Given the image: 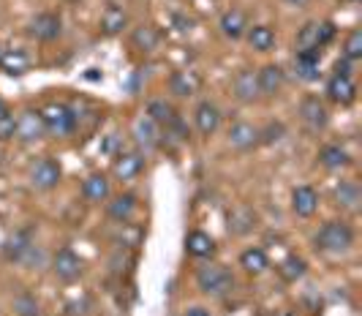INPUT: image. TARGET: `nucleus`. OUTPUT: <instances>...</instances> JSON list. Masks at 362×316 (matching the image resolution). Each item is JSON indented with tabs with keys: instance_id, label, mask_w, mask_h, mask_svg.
Instances as JSON below:
<instances>
[{
	"instance_id": "obj_1",
	"label": "nucleus",
	"mask_w": 362,
	"mask_h": 316,
	"mask_svg": "<svg viewBox=\"0 0 362 316\" xmlns=\"http://www.w3.org/2000/svg\"><path fill=\"white\" fill-rule=\"evenodd\" d=\"M316 248L325 254H346L354 245V229L346 221H327L319 232H316Z\"/></svg>"
},
{
	"instance_id": "obj_2",
	"label": "nucleus",
	"mask_w": 362,
	"mask_h": 316,
	"mask_svg": "<svg viewBox=\"0 0 362 316\" xmlns=\"http://www.w3.org/2000/svg\"><path fill=\"white\" fill-rule=\"evenodd\" d=\"M197 286L207 298H226L235 289V276L223 264H202L197 270Z\"/></svg>"
},
{
	"instance_id": "obj_3",
	"label": "nucleus",
	"mask_w": 362,
	"mask_h": 316,
	"mask_svg": "<svg viewBox=\"0 0 362 316\" xmlns=\"http://www.w3.org/2000/svg\"><path fill=\"white\" fill-rule=\"evenodd\" d=\"M41 112V120H44V131H47V136H52V139H69L74 131H76V115H74L71 107H66V104H47Z\"/></svg>"
},
{
	"instance_id": "obj_4",
	"label": "nucleus",
	"mask_w": 362,
	"mask_h": 316,
	"mask_svg": "<svg viewBox=\"0 0 362 316\" xmlns=\"http://www.w3.org/2000/svg\"><path fill=\"white\" fill-rule=\"evenodd\" d=\"M28 180L36 191H52L63 180V169H60V164L54 161L52 156H44V158L33 161V167L28 172Z\"/></svg>"
},
{
	"instance_id": "obj_5",
	"label": "nucleus",
	"mask_w": 362,
	"mask_h": 316,
	"mask_svg": "<svg viewBox=\"0 0 362 316\" xmlns=\"http://www.w3.org/2000/svg\"><path fill=\"white\" fill-rule=\"evenodd\" d=\"M44 136H47V131H44V120H41L38 110H22L14 117V136L11 139L30 145V142H38Z\"/></svg>"
},
{
	"instance_id": "obj_6",
	"label": "nucleus",
	"mask_w": 362,
	"mask_h": 316,
	"mask_svg": "<svg viewBox=\"0 0 362 316\" xmlns=\"http://www.w3.org/2000/svg\"><path fill=\"white\" fill-rule=\"evenodd\" d=\"M52 273L57 281L74 283V281L82 279V273H85V259L79 254H74L71 248H60L52 257Z\"/></svg>"
},
{
	"instance_id": "obj_7",
	"label": "nucleus",
	"mask_w": 362,
	"mask_h": 316,
	"mask_svg": "<svg viewBox=\"0 0 362 316\" xmlns=\"http://www.w3.org/2000/svg\"><path fill=\"white\" fill-rule=\"evenodd\" d=\"M300 117H303L305 129L313 131V134H319V131H325L329 126V110H327L325 101L313 93H308L300 101Z\"/></svg>"
},
{
	"instance_id": "obj_8",
	"label": "nucleus",
	"mask_w": 362,
	"mask_h": 316,
	"mask_svg": "<svg viewBox=\"0 0 362 316\" xmlns=\"http://www.w3.org/2000/svg\"><path fill=\"white\" fill-rule=\"evenodd\" d=\"M322 57H325V49H300V52H294V60H291L294 76L303 79V82H316L322 76Z\"/></svg>"
},
{
	"instance_id": "obj_9",
	"label": "nucleus",
	"mask_w": 362,
	"mask_h": 316,
	"mask_svg": "<svg viewBox=\"0 0 362 316\" xmlns=\"http://www.w3.org/2000/svg\"><path fill=\"white\" fill-rule=\"evenodd\" d=\"M63 33V19L52 11H41L28 22V36L36 41H57Z\"/></svg>"
},
{
	"instance_id": "obj_10",
	"label": "nucleus",
	"mask_w": 362,
	"mask_h": 316,
	"mask_svg": "<svg viewBox=\"0 0 362 316\" xmlns=\"http://www.w3.org/2000/svg\"><path fill=\"white\" fill-rule=\"evenodd\" d=\"M142 169H145V156L139 153V150H128V153H117L115 156V164H112V175L117 177V180H123V183H131V180H136L139 175H142Z\"/></svg>"
},
{
	"instance_id": "obj_11",
	"label": "nucleus",
	"mask_w": 362,
	"mask_h": 316,
	"mask_svg": "<svg viewBox=\"0 0 362 316\" xmlns=\"http://www.w3.org/2000/svg\"><path fill=\"white\" fill-rule=\"evenodd\" d=\"M325 93L332 104H338V107H351V104L357 101V85H354V79H351V76H335L332 74L329 79H327Z\"/></svg>"
},
{
	"instance_id": "obj_12",
	"label": "nucleus",
	"mask_w": 362,
	"mask_h": 316,
	"mask_svg": "<svg viewBox=\"0 0 362 316\" xmlns=\"http://www.w3.org/2000/svg\"><path fill=\"white\" fill-rule=\"evenodd\" d=\"M232 95H235L240 104H254L259 98V79H256L254 69H240L232 79Z\"/></svg>"
},
{
	"instance_id": "obj_13",
	"label": "nucleus",
	"mask_w": 362,
	"mask_h": 316,
	"mask_svg": "<svg viewBox=\"0 0 362 316\" xmlns=\"http://www.w3.org/2000/svg\"><path fill=\"white\" fill-rule=\"evenodd\" d=\"M131 136H134V142H136L142 150H153V148H158L161 126L153 123L147 115H139V117L134 120V126H131Z\"/></svg>"
},
{
	"instance_id": "obj_14",
	"label": "nucleus",
	"mask_w": 362,
	"mask_h": 316,
	"mask_svg": "<svg viewBox=\"0 0 362 316\" xmlns=\"http://www.w3.org/2000/svg\"><path fill=\"white\" fill-rule=\"evenodd\" d=\"M319 210V191L313 186H297L291 191V213L297 218H310Z\"/></svg>"
},
{
	"instance_id": "obj_15",
	"label": "nucleus",
	"mask_w": 362,
	"mask_h": 316,
	"mask_svg": "<svg viewBox=\"0 0 362 316\" xmlns=\"http://www.w3.org/2000/svg\"><path fill=\"white\" fill-rule=\"evenodd\" d=\"M226 142L235 150H251L254 145H259V126L248 123V120H237L232 123V129L226 131Z\"/></svg>"
},
{
	"instance_id": "obj_16",
	"label": "nucleus",
	"mask_w": 362,
	"mask_h": 316,
	"mask_svg": "<svg viewBox=\"0 0 362 316\" xmlns=\"http://www.w3.org/2000/svg\"><path fill=\"white\" fill-rule=\"evenodd\" d=\"M256 79H259V93L272 98L284 90V82H286V71L278 66V63H267L256 71Z\"/></svg>"
},
{
	"instance_id": "obj_17",
	"label": "nucleus",
	"mask_w": 362,
	"mask_h": 316,
	"mask_svg": "<svg viewBox=\"0 0 362 316\" xmlns=\"http://www.w3.org/2000/svg\"><path fill=\"white\" fill-rule=\"evenodd\" d=\"M221 120H223V115L213 101H199V107L194 110V123H197L202 136H213L221 129Z\"/></svg>"
},
{
	"instance_id": "obj_18",
	"label": "nucleus",
	"mask_w": 362,
	"mask_h": 316,
	"mask_svg": "<svg viewBox=\"0 0 362 316\" xmlns=\"http://www.w3.org/2000/svg\"><path fill=\"white\" fill-rule=\"evenodd\" d=\"M256 221H259V218H256L254 207L237 205V207H232V210H229V216H226V229H229V235L243 238V235L254 232Z\"/></svg>"
},
{
	"instance_id": "obj_19",
	"label": "nucleus",
	"mask_w": 362,
	"mask_h": 316,
	"mask_svg": "<svg viewBox=\"0 0 362 316\" xmlns=\"http://www.w3.org/2000/svg\"><path fill=\"white\" fill-rule=\"evenodd\" d=\"M169 93L177 95V98H191V95L199 93L202 88V76L197 71H172L169 74Z\"/></svg>"
},
{
	"instance_id": "obj_20",
	"label": "nucleus",
	"mask_w": 362,
	"mask_h": 316,
	"mask_svg": "<svg viewBox=\"0 0 362 316\" xmlns=\"http://www.w3.org/2000/svg\"><path fill=\"white\" fill-rule=\"evenodd\" d=\"M0 71L8 76H25L30 71V55L19 47L0 49Z\"/></svg>"
},
{
	"instance_id": "obj_21",
	"label": "nucleus",
	"mask_w": 362,
	"mask_h": 316,
	"mask_svg": "<svg viewBox=\"0 0 362 316\" xmlns=\"http://www.w3.org/2000/svg\"><path fill=\"white\" fill-rule=\"evenodd\" d=\"M332 199H335V205L346 210V213H357L362 205V191H360V183L357 180H341L335 191H332Z\"/></svg>"
},
{
	"instance_id": "obj_22",
	"label": "nucleus",
	"mask_w": 362,
	"mask_h": 316,
	"mask_svg": "<svg viewBox=\"0 0 362 316\" xmlns=\"http://www.w3.org/2000/svg\"><path fill=\"white\" fill-rule=\"evenodd\" d=\"M112 188H109V177L104 172H93L85 177L82 183V199L90 202V205H98V202H107Z\"/></svg>"
},
{
	"instance_id": "obj_23",
	"label": "nucleus",
	"mask_w": 362,
	"mask_h": 316,
	"mask_svg": "<svg viewBox=\"0 0 362 316\" xmlns=\"http://www.w3.org/2000/svg\"><path fill=\"white\" fill-rule=\"evenodd\" d=\"M218 28H221V33L229 38V41H237V38L245 36V30H248V17H245L243 8H229V11L221 14Z\"/></svg>"
},
{
	"instance_id": "obj_24",
	"label": "nucleus",
	"mask_w": 362,
	"mask_h": 316,
	"mask_svg": "<svg viewBox=\"0 0 362 316\" xmlns=\"http://www.w3.org/2000/svg\"><path fill=\"white\" fill-rule=\"evenodd\" d=\"M136 207H139L136 197H134L131 191H126V194L112 197V202H107V216L112 218V221H117V223H128L131 218H134Z\"/></svg>"
},
{
	"instance_id": "obj_25",
	"label": "nucleus",
	"mask_w": 362,
	"mask_h": 316,
	"mask_svg": "<svg viewBox=\"0 0 362 316\" xmlns=\"http://www.w3.org/2000/svg\"><path fill=\"white\" fill-rule=\"evenodd\" d=\"M185 254L194 257V259H207V257H213V254H216V240H213V235H207V232H202V229L188 232V235H185Z\"/></svg>"
},
{
	"instance_id": "obj_26",
	"label": "nucleus",
	"mask_w": 362,
	"mask_h": 316,
	"mask_svg": "<svg viewBox=\"0 0 362 316\" xmlns=\"http://www.w3.org/2000/svg\"><path fill=\"white\" fill-rule=\"evenodd\" d=\"M128 28V11L120 6H107L101 14V33L104 36H120Z\"/></svg>"
},
{
	"instance_id": "obj_27",
	"label": "nucleus",
	"mask_w": 362,
	"mask_h": 316,
	"mask_svg": "<svg viewBox=\"0 0 362 316\" xmlns=\"http://www.w3.org/2000/svg\"><path fill=\"white\" fill-rule=\"evenodd\" d=\"M319 164L325 169H344L351 164V156H349V150L344 145H338V142H329L325 148L319 150Z\"/></svg>"
},
{
	"instance_id": "obj_28",
	"label": "nucleus",
	"mask_w": 362,
	"mask_h": 316,
	"mask_svg": "<svg viewBox=\"0 0 362 316\" xmlns=\"http://www.w3.org/2000/svg\"><path fill=\"white\" fill-rule=\"evenodd\" d=\"M245 38H248V47L254 52H272L275 49V30L270 25H254L245 30Z\"/></svg>"
},
{
	"instance_id": "obj_29",
	"label": "nucleus",
	"mask_w": 362,
	"mask_h": 316,
	"mask_svg": "<svg viewBox=\"0 0 362 316\" xmlns=\"http://www.w3.org/2000/svg\"><path fill=\"white\" fill-rule=\"evenodd\" d=\"M240 267L248 273V276H262L267 267H270V259H267V254H264V248H245L243 254H240Z\"/></svg>"
},
{
	"instance_id": "obj_30",
	"label": "nucleus",
	"mask_w": 362,
	"mask_h": 316,
	"mask_svg": "<svg viewBox=\"0 0 362 316\" xmlns=\"http://www.w3.org/2000/svg\"><path fill=\"white\" fill-rule=\"evenodd\" d=\"M131 44H134V49H139V52H156L158 44H161V33H158L153 25H139V28H134V33H131Z\"/></svg>"
},
{
	"instance_id": "obj_31",
	"label": "nucleus",
	"mask_w": 362,
	"mask_h": 316,
	"mask_svg": "<svg viewBox=\"0 0 362 316\" xmlns=\"http://www.w3.org/2000/svg\"><path fill=\"white\" fill-rule=\"evenodd\" d=\"M305 273H308V262L303 257H297V254H291V257H286L278 264V276L286 283H297L300 279H305Z\"/></svg>"
},
{
	"instance_id": "obj_32",
	"label": "nucleus",
	"mask_w": 362,
	"mask_h": 316,
	"mask_svg": "<svg viewBox=\"0 0 362 316\" xmlns=\"http://www.w3.org/2000/svg\"><path fill=\"white\" fill-rule=\"evenodd\" d=\"M33 245L28 232H14L8 240L3 242V257L8 262H22V257L28 254V248Z\"/></svg>"
},
{
	"instance_id": "obj_33",
	"label": "nucleus",
	"mask_w": 362,
	"mask_h": 316,
	"mask_svg": "<svg viewBox=\"0 0 362 316\" xmlns=\"http://www.w3.org/2000/svg\"><path fill=\"white\" fill-rule=\"evenodd\" d=\"M145 115L150 117V120H153V123H158V126L163 129V126H169V123H172V120H175L180 112L175 110V107H172L166 98H153V101L147 104Z\"/></svg>"
},
{
	"instance_id": "obj_34",
	"label": "nucleus",
	"mask_w": 362,
	"mask_h": 316,
	"mask_svg": "<svg viewBox=\"0 0 362 316\" xmlns=\"http://www.w3.org/2000/svg\"><path fill=\"white\" fill-rule=\"evenodd\" d=\"M344 57L346 60H362V30L360 28H351L344 38Z\"/></svg>"
},
{
	"instance_id": "obj_35",
	"label": "nucleus",
	"mask_w": 362,
	"mask_h": 316,
	"mask_svg": "<svg viewBox=\"0 0 362 316\" xmlns=\"http://www.w3.org/2000/svg\"><path fill=\"white\" fill-rule=\"evenodd\" d=\"M316 28H319V22H305V25L300 28V33L294 38L297 52H300V49H322V47L316 44Z\"/></svg>"
},
{
	"instance_id": "obj_36",
	"label": "nucleus",
	"mask_w": 362,
	"mask_h": 316,
	"mask_svg": "<svg viewBox=\"0 0 362 316\" xmlns=\"http://www.w3.org/2000/svg\"><path fill=\"white\" fill-rule=\"evenodd\" d=\"M11 308H14V314L17 316H41V305H38V300L33 295H28V292H22L14 298L11 303Z\"/></svg>"
},
{
	"instance_id": "obj_37",
	"label": "nucleus",
	"mask_w": 362,
	"mask_h": 316,
	"mask_svg": "<svg viewBox=\"0 0 362 316\" xmlns=\"http://www.w3.org/2000/svg\"><path fill=\"white\" fill-rule=\"evenodd\" d=\"M284 136H286V126L278 123V120H272L264 129H259V142H262V145H275V142H281Z\"/></svg>"
},
{
	"instance_id": "obj_38",
	"label": "nucleus",
	"mask_w": 362,
	"mask_h": 316,
	"mask_svg": "<svg viewBox=\"0 0 362 316\" xmlns=\"http://www.w3.org/2000/svg\"><path fill=\"white\" fill-rule=\"evenodd\" d=\"M338 36V25L332 22V19H325V22H319V28H316V44L325 49L327 44H332Z\"/></svg>"
},
{
	"instance_id": "obj_39",
	"label": "nucleus",
	"mask_w": 362,
	"mask_h": 316,
	"mask_svg": "<svg viewBox=\"0 0 362 316\" xmlns=\"http://www.w3.org/2000/svg\"><path fill=\"white\" fill-rule=\"evenodd\" d=\"M85 308H90V303H88V300H85V298L74 300V303H69V305H66V314H69V316H85V314H88Z\"/></svg>"
},
{
	"instance_id": "obj_40",
	"label": "nucleus",
	"mask_w": 362,
	"mask_h": 316,
	"mask_svg": "<svg viewBox=\"0 0 362 316\" xmlns=\"http://www.w3.org/2000/svg\"><path fill=\"white\" fill-rule=\"evenodd\" d=\"M14 136V115L8 112L3 120H0V139H11Z\"/></svg>"
},
{
	"instance_id": "obj_41",
	"label": "nucleus",
	"mask_w": 362,
	"mask_h": 316,
	"mask_svg": "<svg viewBox=\"0 0 362 316\" xmlns=\"http://www.w3.org/2000/svg\"><path fill=\"white\" fill-rule=\"evenodd\" d=\"M332 74L335 76H351V60L338 57V60H335V66H332Z\"/></svg>"
},
{
	"instance_id": "obj_42",
	"label": "nucleus",
	"mask_w": 362,
	"mask_h": 316,
	"mask_svg": "<svg viewBox=\"0 0 362 316\" xmlns=\"http://www.w3.org/2000/svg\"><path fill=\"white\" fill-rule=\"evenodd\" d=\"M175 25H177V30L180 33H191V28H194V19H188V17H175Z\"/></svg>"
},
{
	"instance_id": "obj_43",
	"label": "nucleus",
	"mask_w": 362,
	"mask_h": 316,
	"mask_svg": "<svg viewBox=\"0 0 362 316\" xmlns=\"http://www.w3.org/2000/svg\"><path fill=\"white\" fill-rule=\"evenodd\" d=\"M185 316H213L204 305H191L188 311H185Z\"/></svg>"
},
{
	"instance_id": "obj_44",
	"label": "nucleus",
	"mask_w": 362,
	"mask_h": 316,
	"mask_svg": "<svg viewBox=\"0 0 362 316\" xmlns=\"http://www.w3.org/2000/svg\"><path fill=\"white\" fill-rule=\"evenodd\" d=\"M289 6H294V8H303V6H308L310 0H286Z\"/></svg>"
},
{
	"instance_id": "obj_45",
	"label": "nucleus",
	"mask_w": 362,
	"mask_h": 316,
	"mask_svg": "<svg viewBox=\"0 0 362 316\" xmlns=\"http://www.w3.org/2000/svg\"><path fill=\"white\" fill-rule=\"evenodd\" d=\"M6 115H8V104H6V101H3V98H0V120H3V117H6Z\"/></svg>"
},
{
	"instance_id": "obj_46",
	"label": "nucleus",
	"mask_w": 362,
	"mask_h": 316,
	"mask_svg": "<svg viewBox=\"0 0 362 316\" xmlns=\"http://www.w3.org/2000/svg\"><path fill=\"white\" fill-rule=\"evenodd\" d=\"M278 316H300L297 311H291V308H284V311H278Z\"/></svg>"
},
{
	"instance_id": "obj_47",
	"label": "nucleus",
	"mask_w": 362,
	"mask_h": 316,
	"mask_svg": "<svg viewBox=\"0 0 362 316\" xmlns=\"http://www.w3.org/2000/svg\"><path fill=\"white\" fill-rule=\"evenodd\" d=\"M346 3H360V0H346Z\"/></svg>"
}]
</instances>
